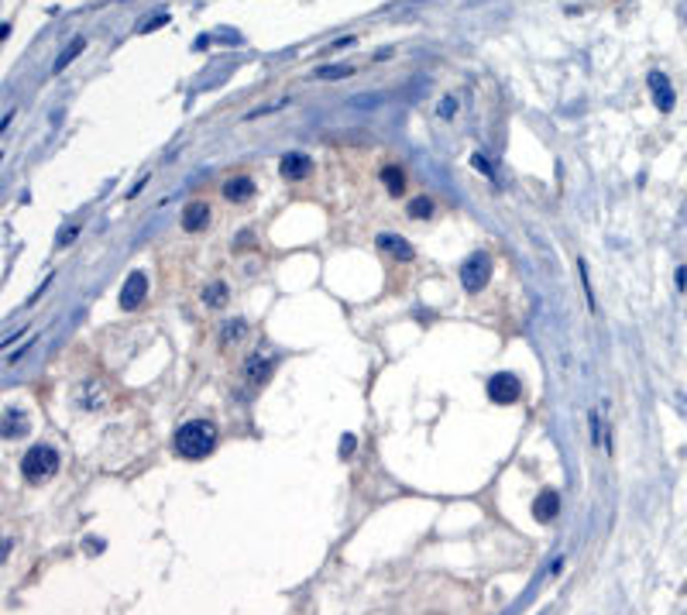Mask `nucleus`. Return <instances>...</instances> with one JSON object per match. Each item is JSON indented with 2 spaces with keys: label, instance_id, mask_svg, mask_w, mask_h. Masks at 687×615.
Instances as JSON below:
<instances>
[{
  "label": "nucleus",
  "instance_id": "f257e3e1",
  "mask_svg": "<svg viewBox=\"0 0 687 615\" xmlns=\"http://www.w3.org/2000/svg\"><path fill=\"white\" fill-rule=\"evenodd\" d=\"M176 454L186 457V461H199L206 457L213 447H217V426L210 419H190L176 430Z\"/></svg>",
  "mask_w": 687,
  "mask_h": 615
},
{
  "label": "nucleus",
  "instance_id": "f03ea898",
  "mask_svg": "<svg viewBox=\"0 0 687 615\" xmlns=\"http://www.w3.org/2000/svg\"><path fill=\"white\" fill-rule=\"evenodd\" d=\"M55 471H59V450L48 447V443H35V447H28V454L21 457V475H24L31 485L48 481Z\"/></svg>",
  "mask_w": 687,
  "mask_h": 615
},
{
  "label": "nucleus",
  "instance_id": "7ed1b4c3",
  "mask_svg": "<svg viewBox=\"0 0 687 615\" xmlns=\"http://www.w3.org/2000/svg\"><path fill=\"white\" fill-rule=\"evenodd\" d=\"M488 279H491V258L485 251H475L471 258H464V265H461V282H464L468 293L485 289Z\"/></svg>",
  "mask_w": 687,
  "mask_h": 615
},
{
  "label": "nucleus",
  "instance_id": "20e7f679",
  "mask_svg": "<svg viewBox=\"0 0 687 615\" xmlns=\"http://www.w3.org/2000/svg\"><path fill=\"white\" fill-rule=\"evenodd\" d=\"M519 396H522V385H519V378H515V375L498 371V375H491L488 378V399L491 403L509 406V403H515Z\"/></svg>",
  "mask_w": 687,
  "mask_h": 615
},
{
  "label": "nucleus",
  "instance_id": "39448f33",
  "mask_svg": "<svg viewBox=\"0 0 687 615\" xmlns=\"http://www.w3.org/2000/svg\"><path fill=\"white\" fill-rule=\"evenodd\" d=\"M148 296V275L145 272H131L124 289H120V309H138Z\"/></svg>",
  "mask_w": 687,
  "mask_h": 615
},
{
  "label": "nucleus",
  "instance_id": "423d86ee",
  "mask_svg": "<svg viewBox=\"0 0 687 615\" xmlns=\"http://www.w3.org/2000/svg\"><path fill=\"white\" fill-rule=\"evenodd\" d=\"M650 93H653V103L660 113H670L674 110V86L663 73H650Z\"/></svg>",
  "mask_w": 687,
  "mask_h": 615
},
{
  "label": "nucleus",
  "instance_id": "0eeeda50",
  "mask_svg": "<svg viewBox=\"0 0 687 615\" xmlns=\"http://www.w3.org/2000/svg\"><path fill=\"white\" fill-rule=\"evenodd\" d=\"M279 172H282L286 179H306V176L313 172V158H309V155H302V152H289V155L282 158Z\"/></svg>",
  "mask_w": 687,
  "mask_h": 615
},
{
  "label": "nucleus",
  "instance_id": "6e6552de",
  "mask_svg": "<svg viewBox=\"0 0 687 615\" xmlns=\"http://www.w3.org/2000/svg\"><path fill=\"white\" fill-rule=\"evenodd\" d=\"M251 196H255V179H251V176H234V179L223 183V200L244 203V200H251Z\"/></svg>",
  "mask_w": 687,
  "mask_h": 615
},
{
  "label": "nucleus",
  "instance_id": "1a4fd4ad",
  "mask_svg": "<svg viewBox=\"0 0 687 615\" xmlns=\"http://www.w3.org/2000/svg\"><path fill=\"white\" fill-rule=\"evenodd\" d=\"M560 513V495L553 492V488H547L536 502H533V515H536V522H553Z\"/></svg>",
  "mask_w": 687,
  "mask_h": 615
},
{
  "label": "nucleus",
  "instance_id": "9d476101",
  "mask_svg": "<svg viewBox=\"0 0 687 615\" xmlns=\"http://www.w3.org/2000/svg\"><path fill=\"white\" fill-rule=\"evenodd\" d=\"M206 223H210V206L203 200H193V203L183 206V227L186 230H203Z\"/></svg>",
  "mask_w": 687,
  "mask_h": 615
},
{
  "label": "nucleus",
  "instance_id": "9b49d317",
  "mask_svg": "<svg viewBox=\"0 0 687 615\" xmlns=\"http://www.w3.org/2000/svg\"><path fill=\"white\" fill-rule=\"evenodd\" d=\"M378 248H382V251H389L392 258H402V261H409V258H412V244H409V241H402V237H395V234H378Z\"/></svg>",
  "mask_w": 687,
  "mask_h": 615
},
{
  "label": "nucleus",
  "instance_id": "f8f14e48",
  "mask_svg": "<svg viewBox=\"0 0 687 615\" xmlns=\"http://www.w3.org/2000/svg\"><path fill=\"white\" fill-rule=\"evenodd\" d=\"M203 303L210 309H223L227 306V286H223V282H210V286L203 289Z\"/></svg>",
  "mask_w": 687,
  "mask_h": 615
},
{
  "label": "nucleus",
  "instance_id": "ddd939ff",
  "mask_svg": "<svg viewBox=\"0 0 687 615\" xmlns=\"http://www.w3.org/2000/svg\"><path fill=\"white\" fill-rule=\"evenodd\" d=\"M268 375H272V365H268L265 358H258V354L248 358V382H251V385H262Z\"/></svg>",
  "mask_w": 687,
  "mask_h": 615
},
{
  "label": "nucleus",
  "instance_id": "4468645a",
  "mask_svg": "<svg viewBox=\"0 0 687 615\" xmlns=\"http://www.w3.org/2000/svg\"><path fill=\"white\" fill-rule=\"evenodd\" d=\"M24 430H28L24 412H7V416H3V423H0V433H3V437H21Z\"/></svg>",
  "mask_w": 687,
  "mask_h": 615
},
{
  "label": "nucleus",
  "instance_id": "2eb2a0df",
  "mask_svg": "<svg viewBox=\"0 0 687 615\" xmlns=\"http://www.w3.org/2000/svg\"><path fill=\"white\" fill-rule=\"evenodd\" d=\"M382 183H385V190H389L392 196H399V193L405 190V176H402V169H395V165L382 169Z\"/></svg>",
  "mask_w": 687,
  "mask_h": 615
},
{
  "label": "nucleus",
  "instance_id": "dca6fc26",
  "mask_svg": "<svg viewBox=\"0 0 687 615\" xmlns=\"http://www.w3.org/2000/svg\"><path fill=\"white\" fill-rule=\"evenodd\" d=\"M83 48H86V38H76V42H73V45H69V48L59 55V62L52 66V73H62V69H66V66H69V62H73V59H76Z\"/></svg>",
  "mask_w": 687,
  "mask_h": 615
},
{
  "label": "nucleus",
  "instance_id": "f3484780",
  "mask_svg": "<svg viewBox=\"0 0 687 615\" xmlns=\"http://www.w3.org/2000/svg\"><path fill=\"white\" fill-rule=\"evenodd\" d=\"M405 210H409V217H412V220H423V217H430V213H433V200H430V196H416V200H409Z\"/></svg>",
  "mask_w": 687,
  "mask_h": 615
},
{
  "label": "nucleus",
  "instance_id": "a211bd4d",
  "mask_svg": "<svg viewBox=\"0 0 687 615\" xmlns=\"http://www.w3.org/2000/svg\"><path fill=\"white\" fill-rule=\"evenodd\" d=\"M351 73H354L351 66H323V69H316V80H344Z\"/></svg>",
  "mask_w": 687,
  "mask_h": 615
},
{
  "label": "nucleus",
  "instance_id": "6ab92c4d",
  "mask_svg": "<svg viewBox=\"0 0 687 615\" xmlns=\"http://www.w3.org/2000/svg\"><path fill=\"white\" fill-rule=\"evenodd\" d=\"M244 330H248V323H244V320L227 323V327H223V340H227V344H230V340H241V337H244Z\"/></svg>",
  "mask_w": 687,
  "mask_h": 615
},
{
  "label": "nucleus",
  "instance_id": "aec40b11",
  "mask_svg": "<svg viewBox=\"0 0 687 615\" xmlns=\"http://www.w3.org/2000/svg\"><path fill=\"white\" fill-rule=\"evenodd\" d=\"M471 165H475V169H478L482 176H488V179H495V172H491V165H488V162H485V158H482V155H475V158H471Z\"/></svg>",
  "mask_w": 687,
  "mask_h": 615
},
{
  "label": "nucleus",
  "instance_id": "412c9836",
  "mask_svg": "<svg viewBox=\"0 0 687 615\" xmlns=\"http://www.w3.org/2000/svg\"><path fill=\"white\" fill-rule=\"evenodd\" d=\"M354 454V437L347 433V437H340V457H351Z\"/></svg>",
  "mask_w": 687,
  "mask_h": 615
},
{
  "label": "nucleus",
  "instance_id": "4be33fe9",
  "mask_svg": "<svg viewBox=\"0 0 687 615\" xmlns=\"http://www.w3.org/2000/svg\"><path fill=\"white\" fill-rule=\"evenodd\" d=\"M454 110H457V100H454V97H447V100L440 103V117H450Z\"/></svg>",
  "mask_w": 687,
  "mask_h": 615
},
{
  "label": "nucleus",
  "instance_id": "5701e85b",
  "mask_svg": "<svg viewBox=\"0 0 687 615\" xmlns=\"http://www.w3.org/2000/svg\"><path fill=\"white\" fill-rule=\"evenodd\" d=\"M76 234H80L76 227H69V230H62V234H59V248H62V244H69V241H73Z\"/></svg>",
  "mask_w": 687,
  "mask_h": 615
},
{
  "label": "nucleus",
  "instance_id": "b1692460",
  "mask_svg": "<svg viewBox=\"0 0 687 615\" xmlns=\"http://www.w3.org/2000/svg\"><path fill=\"white\" fill-rule=\"evenodd\" d=\"M677 289H687V265L677 268Z\"/></svg>",
  "mask_w": 687,
  "mask_h": 615
},
{
  "label": "nucleus",
  "instance_id": "393cba45",
  "mask_svg": "<svg viewBox=\"0 0 687 615\" xmlns=\"http://www.w3.org/2000/svg\"><path fill=\"white\" fill-rule=\"evenodd\" d=\"M0 162H3V155H0Z\"/></svg>",
  "mask_w": 687,
  "mask_h": 615
}]
</instances>
